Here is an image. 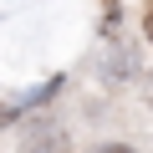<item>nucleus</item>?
Segmentation results:
<instances>
[{
    "label": "nucleus",
    "instance_id": "7ed1b4c3",
    "mask_svg": "<svg viewBox=\"0 0 153 153\" xmlns=\"http://www.w3.org/2000/svg\"><path fill=\"white\" fill-rule=\"evenodd\" d=\"M92 153H133V148H123V143H102V148H92Z\"/></svg>",
    "mask_w": 153,
    "mask_h": 153
},
{
    "label": "nucleus",
    "instance_id": "20e7f679",
    "mask_svg": "<svg viewBox=\"0 0 153 153\" xmlns=\"http://www.w3.org/2000/svg\"><path fill=\"white\" fill-rule=\"evenodd\" d=\"M148 97H153V87H148Z\"/></svg>",
    "mask_w": 153,
    "mask_h": 153
},
{
    "label": "nucleus",
    "instance_id": "f257e3e1",
    "mask_svg": "<svg viewBox=\"0 0 153 153\" xmlns=\"http://www.w3.org/2000/svg\"><path fill=\"white\" fill-rule=\"evenodd\" d=\"M21 148L26 153H66L71 138L56 117H31V123H21Z\"/></svg>",
    "mask_w": 153,
    "mask_h": 153
},
{
    "label": "nucleus",
    "instance_id": "f03ea898",
    "mask_svg": "<svg viewBox=\"0 0 153 153\" xmlns=\"http://www.w3.org/2000/svg\"><path fill=\"white\" fill-rule=\"evenodd\" d=\"M143 36H148V46H153V5H148V16H143Z\"/></svg>",
    "mask_w": 153,
    "mask_h": 153
}]
</instances>
